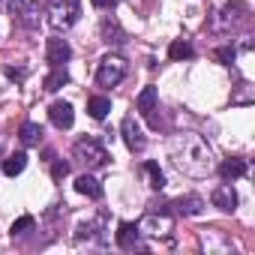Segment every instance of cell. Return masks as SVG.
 <instances>
[{
    "mask_svg": "<svg viewBox=\"0 0 255 255\" xmlns=\"http://www.w3.org/2000/svg\"><path fill=\"white\" fill-rule=\"evenodd\" d=\"M171 159L180 171L201 177L210 171V147L201 141V135H180L171 144Z\"/></svg>",
    "mask_w": 255,
    "mask_h": 255,
    "instance_id": "cell-1",
    "label": "cell"
},
{
    "mask_svg": "<svg viewBox=\"0 0 255 255\" xmlns=\"http://www.w3.org/2000/svg\"><path fill=\"white\" fill-rule=\"evenodd\" d=\"M45 15H48V24L54 30H69L81 18V0H51Z\"/></svg>",
    "mask_w": 255,
    "mask_h": 255,
    "instance_id": "cell-2",
    "label": "cell"
},
{
    "mask_svg": "<svg viewBox=\"0 0 255 255\" xmlns=\"http://www.w3.org/2000/svg\"><path fill=\"white\" fill-rule=\"evenodd\" d=\"M72 156H75L81 165H87V168H105V165H108V150H105L96 138H81V141H75Z\"/></svg>",
    "mask_w": 255,
    "mask_h": 255,
    "instance_id": "cell-3",
    "label": "cell"
},
{
    "mask_svg": "<svg viewBox=\"0 0 255 255\" xmlns=\"http://www.w3.org/2000/svg\"><path fill=\"white\" fill-rule=\"evenodd\" d=\"M126 78V60L120 54H105L99 69H96V84L99 87H117Z\"/></svg>",
    "mask_w": 255,
    "mask_h": 255,
    "instance_id": "cell-4",
    "label": "cell"
},
{
    "mask_svg": "<svg viewBox=\"0 0 255 255\" xmlns=\"http://www.w3.org/2000/svg\"><path fill=\"white\" fill-rule=\"evenodd\" d=\"M120 135H123V141H126V147H129L132 153H141L144 147H147V138H144V129L135 123V117H123V123H120Z\"/></svg>",
    "mask_w": 255,
    "mask_h": 255,
    "instance_id": "cell-5",
    "label": "cell"
},
{
    "mask_svg": "<svg viewBox=\"0 0 255 255\" xmlns=\"http://www.w3.org/2000/svg\"><path fill=\"white\" fill-rule=\"evenodd\" d=\"M138 231H141V234H153V237H168V234H171V219H168L165 213L150 210V213L144 216V222H138Z\"/></svg>",
    "mask_w": 255,
    "mask_h": 255,
    "instance_id": "cell-6",
    "label": "cell"
},
{
    "mask_svg": "<svg viewBox=\"0 0 255 255\" xmlns=\"http://www.w3.org/2000/svg\"><path fill=\"white\" fill-rule=\"evenodd\" d=\"M69 57H72V45H69L66 39H60V36L48 39V45H45V60H48L51 66H63Z\"/></svg>",
    "mask_w": 255,
    "mask_h": 255,
    "instance_id": "cell-7",
    "label": "cell"
},
{
    "mask_svg": "<svg viewBox=\"0 0 255 255\" xmlns=\"http://www.w3.org/2000/svg\"><path fill=\"white\" fill-rule=\"evenodd\" d=\"M210 201H213V207H219L222 213H234V210H237V192L231 189V183L216 186L213 195H210Z\"/></svg>",
    "mask_w": 255,
    "mask_h": 255,
    "instance_id": "cell-8",
    "label": "cell"
},
{
    "mask_svg": "<svg viewBox=\"0 0 255 255\" xmlns=\"http://www.w3.org/2000/svg\"><path fill=\"white\" fill-rule=\"evenodd\" d=\"M249 9L240 3V0H231V3H225L222 9H219V18H216V24L219 27H234V24H240L243 21V15H246Z\"/></svg>",
    "mask_w": 255,
    "mask_h": 255,
    "instance_id": "cell-9",
    "label": "cell"
},
{
    "mask_svg": "<svg viewBox=\"0 0 255 255\" xmlns=\"http://www.w3.org/2000/svg\"><path fill=\"white\" fill-rule=\"evenodd\" d=\"M48 117H51V123L57 129H72V123H75V111H72L69 102H54L48 108Z\"/></svg>",
    "mask_w": 255,
    "mask_h": 255,
    "instance_id": "cell-10",
    "label": "cell"
},
{
    "mask_svg": "<svg viewBox=\"0 0 255 255\" xmlns=\"http://www.w3.org/2000/svg\"><path fill=\"white\" fill-rule=\"evenodd\" d=\"M138 237H141V231H138L135 222H120L117 225V246L120 249H141Z\"/></svg>",
    "mask_w": 255,
    "mask_h": 255,
    "instance_id": "cell-11",
    "label": "cell"
},
{
    "mask_svg": "<svg viewBox=\"0 0 255 255\" xmlns=\"http://www.w3.org/2000/svg\"><path fill=\"white\" fill-rule=\"evenodd\" d=\"M75 192H81V195L99 201V198H102V183H99L93 174H78V177H75Z\"/></svg>",
    "mask_w": 255,
    "mask_h": 255,
    "instance_id": "cell-12",
    "label": "cell"
},
{
    "mask_svg": "<svg viewBox=\"0 0 255 255\" xmlns=\"http://www.w3.org/2000/svg\"><path fill=\"white\" fill-rule=\"evenodd\" d=\"M246 171H249V165H246V159H240V156H231V159H225V162L219 165L222 180H237V177H243Z\"/></svg>",
    "mask_w": 255,
    "mask_h": 255,
    "instance_id": "cell-13",
    "label": "cell"
},
{
    "mask_svg": "<svg viewBox=\"0 0 255 255\" xmlns=\"http://www.w3.org/2000/svg\"><path fill=\"white\" fill-rule=\"evenodd\" d=\"M69 84V72H66V66H51V72L45 75V81H42V87L48 90V93H57L60 87H66Z\"/></svg>",
    "mask_w": 255,
    "mask_h": 255,
    "instance_id": "cell-14",
    "label": "cell"
},
{
    "mask_svg": "<svg viewBox=\"0 0 255 255\" xmlns=\"http://www.w3.org/2000/svg\"><path fill=\"white\" fill-rule=\"evenodd\" d=\"M171 207H174L180 216H198V213H201V207H204V201H201L198 195H183V198H177Z\"/></svg>",
    "mask_w": 255,
    "mask_h": 255,
    "instance_id": "cell-15",
    "label": "cell"
},
{
    "mask_svg": "<svg viewBox=\"0 0 255 255\" xmlns=\"http://www.w3.org/2000/svg\"><path fill=\"white\" fill-rule=\"evenodd\" d=\"M156 102H159V93H156V87H144L141 93H138V99H135V108L147 117V114H153L156 111Z\"/></svg>",
    "mask_w": 255,
    "mask_h": 255,
    "instance_id": "cell-16",
    "label": "cell"
},
{
    "mask_svg": "<svg viewBox=\"0 0 255 255\" xmlns=\"http://www.w3.org/2000/svg\"><path fill=\"white\" fill-rule=\"evenodd\" d=\"M18 138H21V144H27V147L39 144V141H42V126H39V123H33V120L21 123V129H18Z\"/></svg>",
    "mask_w": 255,
    "mask_h": 255,
    "instance_id": "cell-17",
    "label": "cell"
},
{
    "mask_svg": "<svg viewBox=\"0 0 255 255\" xmlns=\"http://www.w3.org/2000/svg\"><path fill=\"white\" fill-rule=\"evenodd\" d=\"M108 111H111V99H108V96H90V99H87V114H90L93 120H105Z\"/></svg>",
    "mask_w": 255,
    "mask_h": 255,
    "instance_id": "cell-18",
    "label": "cell"
},
{
    "mask_svg": "<svg viewBox=\"0 0 255 255\" xmlns=\"http://www.w3.org/2000/svg\"><path fill=\"white\" fill-rule=\"evenodd\" d=\"M24 168H27V153H12V156L3 159V174L6 177H18Z\"/></svg>",
    "mask_w": 255,
    "mask_h": 255,
    "instance_id": "cell-19",
    "label": "cell"
},
{
    "mask_svg": "<svg viewBox=\"0 0 255 255\" xmlns=\"http://www.w3.org/2000/svg\"><path fill=\"white\" fill-rule=\"evenodd\" d=\"M99 30H102V39H105L108 45H111V42H114V45H120V42H123V30L117 27V21H111V18H105Z\"/></svg>",
    "mask_w": 255,
    "mask_h": 255,
    "instance_id": "cell-20",
    "label": "cell"
},
{
    "mask_svg": "<svg viewBox=\"0 0 255 255\" xmlns=\"http://www.w3.org/2000/svg\"><path fill=\"white\" fill-rule=\"evenodd\" d=\"M192 54H195V48H192L186 39H174L171 48H168V57H171V60H189Z\"/></svg>",
    "mask_w": 255,
    "mask_h": 255,
    "instance_id": "cell-21",
    "label": "cell"
},
{
    "mask_svg": "<svg viewBox=\"0 0 255 255\" xmlns=\"http://www.w3.org/2000/svg\"><path fill=\"white\" fill-rule=\"evenodd\" d=\"M144 171L150 174V186H153V189H165V174H162V168H159L156 162H147Z\"/></svg>",
    "mask_w": 255,
    "mask_h": 255,
    "instance_id": "cell-22",
    "label": "cell"
},
{
    "mask_svg": "<svg viewBox=\"0 0 255 255\" xmlns=\"http://www.w3.org/2000/svg\"><path fill=\"white\" fill-rule=\"evenodd\" d=\"M33 225H36V219H33V216H21V219H15V222H12V228H9V234L15 237V234H24V231H33Z\"/></svg>",
    "mask_w": 255,
    "mask_h": 255,
    "instance_id": "cell-23",
    "label": "cell"
},
{
    "mask_svg": "<svg viewBox=\"0 0 255 255\" xmlns=\"http://www.w3.org/2000/svg\"><path fill=\"white\" fill-rule=\"evenodd\" d=\"M66 174H69V162H66V159H54V165H51V177L60 183Z\"/></svg>",
    "mask_w": 255,
    "mask_h": 255,
    "instance_id": "cell-24",
    "label": "cell"
},
{
    "mask_svg": "<svg viewBox=\"0 0 255 255\" xmlns=\"http://www.w3.org/2000/svg\"><path fill=\"white\" fill-rule=\"evenodd\" d=\"M216 57H219L225 66H231V63H234V57H237V51H234V45H225V48H219V51H216Z\"/></svg>",
    "mask_w": 255,
    "mask_h": 255,
    "instance_id": "cell-25",
    "label": "cell"
},
{
    "mask_svg": "<svg viewBox=\"0 0 255 255\" xmlns=\"http://www.w3.org/2000/svg\"><path fill=\"white\" fill-rule=\"evenodd\" d=\"M24 0H0V9H6V12H18L21 9Z\"/></svg>",
    "mask_w": 255,
    "mask_h": 255,
    "instance_id": "cell-26",
    "label": "cell"
},
{
    "mask_svg": "<svg viewBox=\"0 0 255 255\" xmlns=\"http://www.w3.org/2000/svg\"><path fill=\"white\" fill-rule=\"evenodd\" d=\"M75 237H78V240H84V237H93V222H87V225H78Z\"/></svg>",
    "mask_w": 255,
    "mask_h": 255,
    "instance_id": "cell-27",
    "label": "cell"
},
{
    "mask_svg": "<svg viewBox=\"0 0 255 255\" xmlns=\"http://www.w3.org/2000/svg\"><path fill=\"white\" fill-rule=\"evenodd\" d=\"M6 75H9L12 81H21V78H24L27 72H24V69H15V66H6Z\"/></svg>",
    "mask_w": 255,
    "mask_h": 255,
    "instance_id": "cell-28",
    "label": "cell"
},
{
    "mask_svg": "<svg viewBox=\"0 0 255 255\" xmlns=\"http://www.w3.org/2000/svg\"><path fill=\"white\" fill-rule=\"evenodd\" d=\"M90 3L96 9H111V6H117V0H90Z\"/></svg>",
    "mask_w": 255,
    "mask_h": 255,
    "instance_id": "cell-29",
    "label": "cell"
}]
</instances>
